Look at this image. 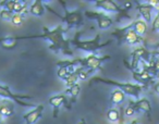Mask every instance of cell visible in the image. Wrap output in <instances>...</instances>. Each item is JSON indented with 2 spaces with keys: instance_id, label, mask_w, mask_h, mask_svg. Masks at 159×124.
<instances>
[{
  "instance_id": "1",
  "label": "cell",
  "mask_w": 159,
  "mask_h": 124,
  "mask_svg": "<svg viewBox=\"0 0 159 124\" xmlns=\"http://www.w3.org/2000/svg\"><path fill=\"white\" fill-rule=\"evenodd\" d=\"M44 33L39 34V35H27V36H19L16 37V40H24V39H35V38H39V39L48 40L50 42L49 45V49L53 52H59L61 51L64 55H73V50L70 48V39L66 38L63 34L66 33L68 29H64L63 25H58L53 29H49L46 26L43 27Z\"/></svg>"
},
{
  "instance_id": "2",
  "label": "cell",
  "mask_w": 159,
  "mask_h": 124,
  "mask_svg": "<svg viewBox=\"0 0 159 124\" xmlns=\"http://www.w3.org/2000/svg\"><path fill=\"white\" fill-rule=\"evenodd\" d=\"M94 83H102V84L111 85V86L117 87L118 89L123 91L125 95L131 96V97L139 99V95L143 91H147V87L141 86V85L136 84V83H130V82H119V81L111 80V78H102V76H94L89 80V84H94Z\"/></svg>"
},
{
  "instance_id": "3",
  "label": "cell",
  "mask_w": 159,
  "mask_h": 124,
  "mask_svg": "<svg viewBox=\"0 0 159 124\" xmlns=\"http://www.w3.org/2000/svg\"><path fill=\"white\" fill-rule=\"evenodd\" d=\"M83 34L82 29H80L75 33L73 39H70V44H72L73 46L75 47L79 50L85 51V52H89V53H95L97 51H99L100 49H102L104 47L108 46L112 42V40H108V42H100L102 40V35L99 33L96 34V36L93 38V39L89 40H81L80 39V36Z\"/></svg>"
},
{
  "instance_id": "4",
  "label": "cell",
  "mask_w": 159,
  "mask_h": 124,
  "mask_svg": "<svg viewBox=\"0 0 159 124\" xmlns=\"http://www.w3.org/2000/svg\"><path fill=\"white\" fill-rule=\"evenodd\" d=\"M59 2L64 10V16H61L60 14H58L57 12H56L53 9H51L49 6H45V8H46L48 11H50L52 14H55V16H57L58 18L61 19V20L66 24V29H68V31L70 29H72V27H81L83 24H84V21H83L84 20V14L82 13L81 10H69L68 8H66V5L64 1L60 0Z\"/></svg>"
},
{
  "instance_id": "5",
  "label": "cell",
  "mask_w": 159,
  "mask_h": 124,
  "mask_svg": "<svg viewBox=\"0 0 159 124\" xmlns=\"http://www.w3.org/2000/svg\"><path fill=\"white\" fill-rule=\"evenodd\" d=\"M110 55H96L95 53H89L84 58H77V59H71L72 67L74 68H83V69L89 70L94 72L102 69V64L105 61L110 59Z\"/></svg>"
},
{
  "instance_id": "6",
  "label": "cell",
  "mask_w": 159,
  "mask_h": 124,
  "mask_svg": "<svg viewBox=\"0 0 159 124\" xmlns=\"http://www.w3.org/2000/svg\"><path fill=\"white\" fill-rule=\"evenodd\" d=\"M94 7L99 9V11L102 12H113L117 13V19L116 22L120 23L122 19H126V20H131V16L129 14V11L125 9H123L122 7H120L116 1L113 0H96L94 3Z\"/></svg>"
},
{
  "instance_id": "7",
  "label": "cell",
  "mask_w": 159,
  "mask_h": 124,
  "mask_svg": "<svg viewBox=\"0 0 159 124\" xmlns=\"http://www.w3.org/2000/svg\"><path fill=\"white\" fill-rule=\"evenodd\" d=\"M0 97L5 98V99H10L12 101L16 102L18 104L26 108H35V104L31 102H26L23 99H32V96L30 95H20V94H13L8 85H0Z\"/></svg>"
},
{
  "instance_id": "8",
  "label": "cell",
  "mask_w": 159,
  "mask_h": 124,
  "mask_svg": "<svg viewBox=\"0 0 159 124\" xmlns=\"http://www.w3.org/2000/svg\"><path fill=\"white\" fill-rule=\"evenodd\" d=\"M84 16L91 20L97 21V25L99 29H108L113 25V20L102 11H89L86 10L84 12Z\"/></svg>"
},
{
  "instance_id": "9",
  "label": "cell",
  "mask_w": 159,
  "mask_h": 124,
  "mask_svg": "<svg viewBox=\"0 0 159 124\" xmlns=\"http://www.w3.org/2000/svg\"><path fill=\"white\" fill-rule=\"evenodd\" d=\"M129 104L134 109L135 112H144L146 113L148 120H150L152 117V104L147 98L139 97L137 100H129Z\"/></svg>"
},
{
  "instance_id": "10",
  "label": "cell",
  "mask_w": 159,
  "mask_h": 124,
  "mask_svg": "<svg viewBox=\"0 0 159 124\" xmlns=\"http://www.w3.org/2000/svg\"><path fill=\"white\" fill-rule=\"evenodd\" d=\"M48 104L51 107H53V117H58V112H59V109L61 106L66 104V107L68 109H71V107L68 104V99H66V95H56L51 96L48 100Z\"/></svg>"
},
{
  "instance_id": "11",
  "label": "cell",
  "mask_w": 159,
  "mask_h": 124,
  "mask_svg": "<svg viewBox=\"0 0 159 124\" xmlns=\"http://www.w3.org/2000/svg\"><path fill=\"white\" fill-rule=\"evenodd\" d=\"M136 10L139 11V16H142V20L145 21L146 23H152V11L155 10L154 7H152L150 5H148L147 2L146 3H141L137 2L136 6H135Z\"/></svg>"
},
{
  "instance_id": "12",
  "label": "cell",
  "mask_w": 159,
  "mask_h": 124,
  "mask_svg": "<svg viewBox=\"0 0 159 124\" xmlns=\"http://www.w3.org/2000/svg\"><path fill=\"white\" fill-rule=\"evenodd\" d=\"M43 112H44V106H43V104H38V106H36L33 110L24 113L23 119H24V121H25V124L36 123V122L42 117Z\"/></svg>"
},
{
  "instance_id": "13",
  "label": "cell",
  "mask_w": 159,
  "mask_h": 124,
  "mask_svg": "<svg viewBox=\"0 0 159 124\" xmlns=\"http://www.w3.org/2000/svg\"><path fill=\"white\" fill-rule=\"evenodd\" d=\"M124 42L126 44L131 45V46H145V39L142 36H139L137 33H135L132 29V24L131 27L126 31L125 35H124Z\"/></svg>"
},
{
  "instance_id": "14",
  "label": "cell",
  "mask_w": 159,
  "mask_h": 124,
  "mask_svg": "<svg viewBox=\"0 0 159 124\" xmlns=\"http://www.w3.org/2000/svg\"><path fill=\"white\" fill-rule=\"evenodd\" d=\"M14 113V104L10 99L0 100V115L2 117H11Z\"/></svg>"
},
{
  "instance_id": "15",
  "label": "cell",
  "mask_w": 159,
  "mask_h": 124,
  "mask_svg": "<svg viewBox=\"0 0 159 124\" xmlns=\"http://www.w3.org/2000/svg\"><path fill=\"white\" fill-rule=\"evenodd\" d=\"M131 24H132L133 31H134L135 33L139 34V36H142V37L147 33L148 24L145 22V21L142 20V19H137V20H135V21H132Z\"/></svg>"
},
{
  "instance_id": "16",
  "label": "cell",
  "mask_w": 159,
  "mask_h": 124,
  "mask_svg": "<svg viewBox=\"0 0 159 124\" xmlns=\"http://www.w3.org/2000/svg\"><path fill=\"white\" fill-rule=\"evenodd\" d=\"M45 11H46V8H45V5L43 3L42 0H35V1H33V3L31 5L29 10L30 13L35 16H43L45 14Z\"/></svg>"
},
{
  "instance_id": "17",
  "label": "cell",
  "mask_w": 159,
  "mask_h": 124,
  "mask_svg": "<svg viewBox=\"0 0 159 124\" xmlns=\"http://www.w3.org/2000/svg\"><path fill=\"white\" fill-rule=\"evenodd\" d=\"M125 94L123 93L122 91H120V89L116 88L115 91H111L110 94V100L111 102H112L113 104H117V106H119V104H122L124 101H125Z\"/></svg>"
},
{
  "instance_id": "18",
  "label": "cell",
  "mask_w": 159,
  "mask_h": 124,
  "mask_svg": "<svg viewBox=\"0 0 159 124\" xmlns=\"http://www.w3.org/2000/svg\"><path fill=\"white\" fill-rule=\"evenodd\" d=\"M0 45L5 49H13L18 45V40L16 37H2L0 38Z\"/></svg>"
},
{
  "instance_id": "19",
  "label": "cell",
  "mask_w": 159,
  "mask_h": 124,
  "mask_svg": "<svg viewBox=\"0 0 159 124\" xmlns=\"http://www.w3.org/2000/svg\"><path fill=\"white\" fill-rule=\"evenodd\" d=\"M80 91H81V86H80L79 83H76L75 85H73V86H72V87H70V88H66V94H69V95L71 96L70 106H71L72 104H74L75 101H76V97L79 96Z\"/></svg>"
},
{
  "instance_id": "20",
  "label": "cell",
  "mask_w": 159,
  "mask_h": 124,
  "mask_svg": "<svg viewBox=\"0 0 159 124\" xmlns=\"http://www.w3.org/2000/svg\"><path fill=\"white\" fill-rule=\"evenodd\" d=\"M76 70V68H64V67H60L58 68V71H57V75L59 78H61V80H66V78L69 76V74L70 73H73V72Z\"/></svg>"
},
{
  "instance_id": "21",
  "label": "cell",
  "mask_w": 159,
  "mask_h": 124,
  "mask_svg": "<svg viewBox=\"0 0 159 124\" xmlns=\"http://www.w3.org/2000/svg\"><path fill=\"white\" fill-rule=\"evenodd\" d=\"M64 82H66V88H70V87H72L73 85H75L77 82H79V78H77V74L76 72H73V73H70L69 74L68 78L64 80Z\"/></svg>"
},
{
  "instance_id": "22",
  "label": "cell",
  "mask_w": 159,
  "mask_h": 124,
  "mask_svg": "<svg viewBox=\"0 0 159 124\" xmlns=\"http://www.w3.org/2000/svg\"><path fill=\"white\" fill-rule=\"evenodd\" d=\"M120 115H121L120 111L115 108L110 109V110L108 111V113H107V117H108V120L111 122H119Z\"/></svg>"
},
{
  "instance_id": "23",
  "label": "cell",
  "mask_w": 159,
  "mask_h": 124,
  "mask_svg": "<svg viewBox=\"0 0 159 124\" xmlns=\"http://www.w3.org/2000/svg\"><path fill=\"white\" fill-rule=\"evenodd\" d=\"M23 21H24V16L22 14H19V13H13L11 19V23L16 26H19V25H22Z\"/></svg>"
},
{
  "instance_id": "24",
  "label": "cell",
  "mask_w": 159,
  "mask_h": 124,
  "mask_svg": "<svg viewBox=\"0 0 159 124\" xmlns=\"http://www.w3.org/2000/svg\"><path fill=\"white\" fill-rule=\"evenodd\" d=\"M152 32H154V33L159 32V12H157L152 21Z\"/></svg>"
},
{
  "instance_id": "25",
  "label": "cell",
  "mask_w": 159,
  "mask_h": 124,
  "mask_svg": "<svg viewBox=\"0 0 159 124\" xmlns=\"http://www.w3.org/2000/svg\"><path fill=\"white\" fill-rule=\"evenodd\" d=\"M12 16H13V13L6 9H2L0 11V19H2V20H5V21H11Z\"/></svg>"
},
{
  "instance_id": "26",
  "label": "cell",
  "mask_w": 159,
  "mask_h": 124,
  "mask_svg": "<svg viewBox=\"0 0 159 124\" xmlns=\"http://www.w3.org/2000/svg\"><path fill=\"white\" fill-rule=\"evenodd\" d=\"M134 113H135L134 109H133L130 104L124 109V115H126V117H132V115H134Z\"/></svg>"
},
{
  "instance_id": "27",
  "label": "cell",
  "mask_w": 159,
  "mask_h": 124,
  "mask_svg": "<svg viewBox=\"0 0 159 124\" xmlns=\"http://www.w3.org/2000/svg\"><path fill=\"white\" fill-rule=\"evenodd\" d=\"M147 3L152 6V7L157 8V7H158V5H159V0H149V1H147Z\"/></svg>"
},
{
  "instance_id": "28",
  "label": "cell",
  "mask_w": 159,
  "mask_h": 124,
  "mask_svg": "<svg viewBox=\"0 0 159 124\" xmlns=\"http://www.w3.org/2000/svg\"><path fill=\"white\" fill-rule=\"evenodd\" d=\"M132 7H133V3L131 2V1H126V2H124V5H123V9L128 10V11H129V9H131Z\"/></svg>"
},
{
  "instance_id": "29",
  "label": "cell",
  "mask_w": 159,
  "mask_h": 124,
  "mask_svg": "<svg viewBox=\"0 0 159 124\" xmlns=\"http://www.w3.org/2000/svg\"><path fill=\"white\" fill-rule=\"evenodd\" d=\"M154 91H155V93L159 95V82H157L154 84Z\"/></svg>"
},
{
  "instance_id": "30",
  "label": "cell",
  "mask_w": 159,
  "mask_h": 124,
  "mask_svg": "<svg viewBox=\"0 0 159 124\" xmlns=\"http://www.w3.org/2000/svg\"><path fill=\"white\" fill-rule=\"evenodd\" d=\"M77 124H87V123H86V122H85V120H84V119H82V120H81V121H80Z\"/></svg>"
},
{
  "instance_id": "31",
  "label": "cell",
  "mask_w": 159,
  "mask_h": 124,
  "mask_svg": "<svg viewBox=\"0 0 159 124\" xmlns=\"http://www.w3.org/2000/svg\"><path fill=\"white\" fill-rule=\"evenodd\" d=\"M130 124H137V121H136V120H134V121H132Z\"/></svg>"
},
{
  "instance_id": "32",
  "label": "cell",
  "mask_w": 159,
  "mask_h": 124,
  "mask_svg": "<svg viewBox=\"0 0 159 124\" xmlns=\"http://www.w3.org/2000/svg\"><path fill=\"white\" fill-rule=\"evenodd\" d=\"M2 120H3V117H1V115H0V124L2 123Z\"/></svg>"
},
{
  "instance_id": "33",
  "label": "cell",
  "mask_w": 159,
  "mask_h": 124,
  "mask_svg": "<svg viewBox=\"0 0 159 124\" xmlns=\"http://www.w3.org/2000/svg\"><path fill=\"white\" fill-rule=\"evenodd\" d=\"M156 55H157V57L159 58V51H156Z\"/></svg>"
},
{
  "instance_id": "34",
  "label": "cell",
  "mask_w": 159,
  "mask_h": 124,
  "mask_svg": "<svg viewBox=\"0 0 159 124\" xmlns=\"http://www.w3.org/2000/svg\"><path fill=\"white\" fill-rule=\"evenodd\" d=\"M156 9H157V12H159V5H158V7H157Z\"/></svg>"
},
{
  "instance_id": "35",
  "label": "cell",
  "mask_w": 159,
  "mask_h": 124,
  "mask_svg": "<svg viewBox=\"0 0 159 124\" xmlns=\"http://www.w3.org/2000/svg\"><path fill=\"white\" fill-rule=\"evenodd\" d=\"M156 78H159V72H158V74H157V76H156Z\"/></svg>"
}]
</instances>
